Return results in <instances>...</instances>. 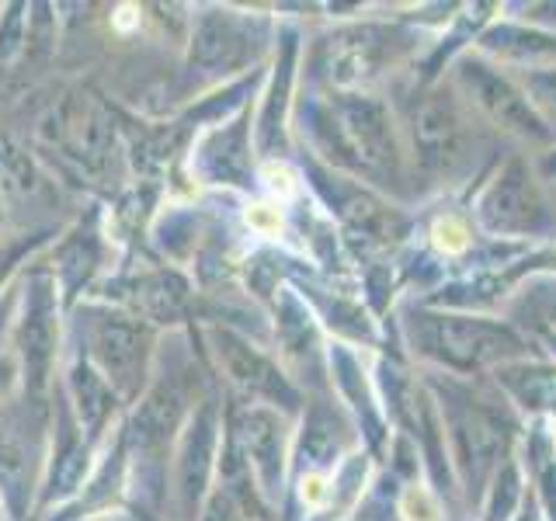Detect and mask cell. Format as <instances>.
<instances>
[{"instance_id": "cell-8", "label": "cell", "mask_w": 556, "mask_h": 521, "mask_svg": "<svg viewBox=\"0 0 556 521\" xmlns=\"http://www.w3.org/2000/svg\"><path fill=\"white\" fill-rule=\"evenodd\" d=\"M469 126L456 98L428 94L414 109V153L428 174H448L466 156Z\"/></svg>"}, {"instance_id": "cell-25", "label": "cell", "mask_w": 556, "mask_h": 521, "mask_svg": "<svg viewBox=\"0 0 556 521\" xmlns=\"http://www.w3.org/2000/svg\"><path fill=\"white\" fill-rule=\"evenodd\" d=\"M529 91H532V104L539 115H549L556 122V69H549V74H532L529 77Z\"/></svg>"}, {"instance_id": "cell-23", "label": "cell", "mask_w": 556, "mask_h": 521, "mask_svg": "<svg viewBox=\"0 0 556 521\" xmlns=\"http://www.w3.org/2000/svg\"><path fill=\"white\" fill-rule=\"evenodd\" d=\"M300 448H303V462L309 466V473H317L320 466L334 462L338 448H341V439H338V431H334V414L313 410L306 428H303Z\"/></svg>"}, {"instance_id": "cell-26", "label": "cell", "mask_w": 556, "mask_h": 521, "mask_svg": "<svg viewBox=\"0 0 556 521\" xmlns=\"http://www.w3.org/2000/svg\"><path fill=\"white\" fill-rule=\"evenodd\" d=\"M400 511H404L407 521H439V504H434L431 494L421 491V486H410L404 494V504H400Z\"/></svg>"}, {"instance_id": "cell-13", "label": "cell", "mask_w": 556, "mask_h": 521, "mask_svg": "<svg viewBox=\"0 0 556 521\" xmlns=\"http://www.w3.org/2000/svg\"><path fill=\"white\" fill-rule=\"evenodd\" d=\"M237 442L248 456V466L268 494L282 491V469H286V424L282 417L268 407H248L237 417Z\"/></svg>"}, {"instance_id": "cell-30", "label": "cell", "mask_w": 556, "mask_h": 521, "mask_svg": "<svg viewBox=\"0 0 556 521\" xmlns=\"http://www.w3.org/2000/svg\"><path fill=\"white\" fill-rule=\"evenodd\" d=\"M11 376H14L11 361H0V399H4V393H8V386H11Z\"/></svg>"}, {"instance_id": "cell-3", "label": "cell", "mask_w": 556, "mask_h": 521, "mask_svg": "<svg viewBox=\"0 0 556 521\" xmlns=\"http://www.w3.org/2000/svg\"><path fill=\"white\" fill-rule=\"evenodd\" d=\"M60 317H56V282L49 275H35L25 285V306L17 320V355H22V379L31 404H42L49 390L52 365L60 352Z\"/></svg>"}, {"instance_id": "cell-35", "label": "cell", "mask_w": 556, "mask_h": 521, "mask_svg": "<svg viewBox=\"0 0 556 521\" xmlns=\"http://www.w3.org/2000/svg\"><path fill=\"white\" fill-rule=\"evenodd\" d=\"M553 170H556V153H553L549 161H546V174H553Z\"/></svg>"}, {"instance_id": "cell-32", "label": "cell", "mask_w": 556, "mask_h": 521, "mask_svg": "<svg viewBox=\"0 0 556 521\" xmlns=\"http://www.w3.org/2000/svg\"><path fill=\"white\" fill-rule=\"evenodd\" d=\"M91 521H129V518H122V514H101V518H91Z\"/></svg>"}, {"instance_id": "cell-15", "label": "cell", "mask_w": 556, "mask_h": 521, "mask_svg": "<svg viewBox=\"0 0 556 521\" xmlns=\"http://www.w3.org/2000/svg\"><path fill=\"white\" fill-rule=\"evenodd\" d=\"M248 122L223 126L199 147V170L208 181L219 185H251V147H248Z\"/></svg>"}, {"instance_id": "cell-16", "label": "cell", "mask_w": 556, "mask_h": 521, "mask_svg": "<svg viewBox=\"0 0 556 521\" xmlns=\"http://www.w3.org/2000/svg\"><path fill=\"white\" fill-rule=\"evenodd\" d=\"M70 396H74L80 431L87 434V439H94L115 410V390L104 382V376L94 369L91 358L74 361V369H70Z\"/></svg>"}, {"instance_id": "cell-34", "label": "cell", "mask_w": 556, "mask_h": 521, "mask_svg": "<svg viewBox=\"0 0 556 521\" xmlns=\"http://www.w3.org/2000/svg\"><path fill=\"white\" fill-rule=\"evenodd\" d=\"M543 313H546V317H549V320H553V323H556V300H553V303H549V306H546V309H543Z\"/></svg>"}, {"instance_id": "cell-24", "label": "cell", "mask_w": 556, "mask_h": 521, "mask_svg": "<svg viewBox=\"0 0 556 521\" xmlns=\"http://www.w3.org/2000/svg\"><path fill=\"white\" fill-rule=\"evenodd\" d=\"M431 240H434V247H442L445 254H459L469 247V230L459 216H445V219L434 223Z\"/></svg>"}, {"instance_id": "cell-7", "label": "cell", "mask_w": 556, "mask_h": 521, "mask_svg": "<svg viewBox=\"0 0 556 521\" xmlns=\"http://www.w3.org/2000/svg\"><path fill=\"white\" fill-rule=\"evenodd\" d=\"M459 84L466 87V94L508 132L526 136V139H546L549 136L546 118L535 112V104L526 98V91H518V87L504 74H497L494 66H486V63L469 56L459 63Z\"/></svg>"}, {"instance_id": "cell-6", "label": "cell", "mask_w": 556, "mask_h": 521, "mask_svg": "<svg viewBox=\"0 0 556 521\" xmlns=\"http://www.w3.org/2000/svg\"><path fill=\"white\" fill-rule=\"evenodd\" d=\"M407 35L400 28H382V25H362L348 28L338 39L327 42L324 52V69L330 84L338 87H358L376 80L382 69H390L407 49Z\"/></svg>"}, {"instance_id": "cell-22", "label": "cell", "mask_w": 556, "mask_h": 521, "mask_svg": "<svg viewBox=\"0 0 556 521\" xmlns=\"http://www.w3.org/2000/svg\"><path fill=\"white\" fill-rule=\"evenodd\" d=\"M31 491V459L25 445H17L8 434H0V494L14 514L25 511V500Z\"/></svg>"}, {"instance_id": "cell-31", "label": "cell", "mask_w": 556, "mask_h": 521, "mask_svg": "<svg viewBox=\"0 0 556 521\" xmlns=\"http://www.w3.org/2000/svg\"><path fill=\"white\" fill-rule=\"evenodd\" d=\"M17 254H22V247H14L8 257H0V282H4V275L11 271V265H14V260H17Z\"/></svg>"}, {"instance_id": "cell-33", "label": "cell", "mask_w": 556, "mask_h": 521, "mask_svg": "<svg viewBox=\"0 0 556 521\" xmlns=\"http://www.w3.org/2000/svg\"><path fill=\"white\" fill-rule=\"evenodd\" d=\"M518 521H539V514H535V511H529V508H526V511H521V518H518Z\"/></svg>"}, {"instance_id": "cell-14", "label": "cell", "mask_w": 556, "mask_h": 521, "mask_svg": "<svg viewBox=\"0 0 556 521\" xmlns=\"http://www.w3.org/2000/svg\"><path fill=\"white\" fill-rule=\"evenodd\" d=\"M248 25L237 22L230 11H208L195 28V39H191V63L202 66L205 74L219 66H240L248 60Z\"/></svg>"}, {"instance_id": "cell-12", "label": "cell", "mask_w": 556, "mask_h": 521, "mask_svg": "<svg viewBox=\"0 0 556 521\" xmlns=\"http://www.w3.org/2000/svg\"><path fill=\"white\" fill-rule=\"evenodd\" d=\"M216 404H205L185 421L181 448H178V500L185 514L199 511V500L205 494L208 473H213V452H216Z\"/></svg>"}, {"instance_id": "cell-36", "label": "cell", "mask_w": 556, "mask_h": 521, "mask_svg": "<svg viewBox=\"0 0 556 521\" xmlns=\"http://www.w3.org/2000/svg\"><path fill=\"white\" fill-rule=\"evenodd\" d=\"M0 330H4V313H0Z\"/></svg>"}, {"instance_id": "cell-11", "label": "cell", "mask_w": 556, "mask_h": 521, "mask_svg": "<svg viewBox=\"0 0 556 521\" xmlns=\"http://www.w3.org/2000/svg\"><path fill=\"white\" fill-rule=\"evenodd\" d=\"M480 216L494 233H535L546 223V205L521 161H511L486 188Z\"/></svg>"}, {"instance_id": "cell-28", "label": "cell", "mask_w": 556, "mask_h": 521, "mask_svg": "<svg viewBox=\"0 0 556 521\" xmlns=\"http://www.w3.org/2000/svg\"><path fill=\"white\" fill-rule=\"evenodd\" d=\"M11 39H22V14H17V8H11L8 17H4V35H0V63H4L14 52V46H17Z\"/></svg>"}, {"instance_id": "cell-18", "label": "cell", "mask_w": 556, "mask_h": 521, "mask_svg": "<svg viewBox=\"0 0 556 521\" xmlns=\"http://www.w3.org/2000/svg\"><path fill=\"white\" fill-rule=\"evenodd\" d=\"M292 60H295V35H286L282 42V56H278L275 66V80L265 101V112H261V126H257V143L268 156H275V150H282L286 139V109H289V87H292Z\"/></svg>"}, {"instance_id": "cell-4", "label": "cell", "mask_w": 556, "mask_h": 521, "mask_svg": "<svg viewBox=\"0 0 556 521\" xmlns=\"http://www.w3.org/2000/svg\"><path fill=\"white\" fill-rule=\"evenodd\" d=\"M91 358L115 396H136L147 382L150 365V330L136 317L109 313L91 323Z\"/></svg>"}, {"instance_id": "cell-9", "label": "cell", "mask_w": 556, "mask_h": 521, "mask_svg": "<svg viewBox=\"0 0 556 521\" xmlns=\"http://www.w3.org/2000/svg\"><path fill=\"white\" fill-rule=\"evenodd\" d=\"M448 434L456 442V459L469 486H480L501 459L504 417L491 404L448 399Z\"/></svg>"}, {"instance_id": "cell-10", "label": "cell", "mask_w": 556, "mask_h": 521, "mask_svg": "<svg viewBox=\"0 0 556 521\" xmlns=\"http://www.w3.org/2000/svg\"><path fill=\"white\" fill-rule=\"evenodd\" d=\"M213 352L226 369V376H230V382H237L243 393L271 399V404H282L289 410L300 407V393H295V386L278 372V365H271V358H265L254 344H248V338H240L226 327H216Z\"/></svg>"}, {"instance_id": "cell-20", "label": "cell", "mask_w": 556, "mask_h": 521, "mask_svg": "<svg viewBox=\"0 0 556 521\" xmlns=\"http://www.w3.org/2000/svg\"><path fill=\"white\" fill-rule=\"evenodd\" d=\"M87 469V445L80 424L70 421L66 407L60 410V448H56V466H52V491L49 497H66L77 491Z\"/></svg>"}, {"instance_id": "cell-1", "label": "cell", "mask_w": 556, "mask_h": 521, "mask_svg": "<svg viewBox=\"0 0 556 521\" xmlns=\"http://www.w3.org/2000/svg\"><path fill=\"white\" fill-rule=\"evenodd\" d=\"M320 147L334 164L390 185L396 181V143L390 115L379 101L362 94H338L313 115Z\"/></svg>"}, {"instance_id": "cell-21", "label": "cell", "mask_w": 556, "mask_h": 521, "mask_svg": "<svg viewBox=\"0 0 556 521\" xmlns=\"http://www.w3.org/2000/svg\"><path fill=\"white\" fill-rule=\"evenodd\" d=\"M483 49L508 56L518 63H539V60H556V39L543 31H526V28H494L480 39Z\"/></svg>"}, {"instance_id": "cell-29", "label": "cell", "mask_w": 556, "mask_h": 521, "mask_svg": "<svg viewBox=\"0 0 556 521\" xmlns=\"http://www.w3.org/2000/svg\"><path fill=\"white\" fill-rule=\"evenodd\" d=\"M352 521H393V511L382 500H369V504H362V508L355 511Z\"/></svg>"}, {"instance_id": "cell-27", "label": "cell", "mask_w": 556, "mask_h": 521, "mask_svg": "<svg viewBox=\"0 0 556 521\" xmlns=\"http://www.w3.org/2000/svg\"><path fill=\"white\" fill-rule=\"evenodd\" d=\"M202 521H240V508L233 504L230 491H216L213 497H208Z\"/></svg>"}, {"instance_id": "cell-2", "label": "cell", "mask_w": 556, "mask_h": 521, "mask_svg": "<svg viewBox=\"0 0 556 521\" xmlns=\"http://www.w3.org/2000/svg\"><path fill=\"white\" fill-rule=\"evenodd\" d=\"M407 330L417 352L456 372H473L526 352L511 327L459 313H414Z\"/></svg>"}, {"instance_id": "cell-19", "label": "cell", "mask_w": 556, "mask_h": 521, "mask_svg": "<svg viewBox=\"0 0 556 521\" xmlns=\"http://www.w3.org/2000/svg\"><path fill=\"white\" fill-rule=\"evenodd\" d=\"M497 382L521 407L556 410V369L553 365H504Z\"/></svg>"}, {"instance_id": "cell-17", "label": "cell", "mask_w": 556, "mask_h": 521, "mask_svg": "<svg viewBox=\"0 0 556 521\" xmlns=\"http://www.w3.org/2000/svg\"><path fill=\"white\" fill-rule=\"evenodd\" d=\"M132 303L147 320L178 323L185 317V309H188V285L170 271L143 275V278H136V282H132Z\"/></svg>"}, {"instance_id": "cell-5", "label": "cell", "mask_w": 556, "mask_h": 521, "mask_svg": "<svg viewBox=\"0 0 556 521\" xmlns=\"http://www.w3.org/2000/svg\"><path fill=\"white\" fill-rule=\"evenodd\" d=\"M185 407H188L185 386L174 376H167L143 393L129 421V448L136 462L143 466V473L153 480V486L161 483V462L167 456L174 431L185 421Z\"/></svg>"}]
</instances>
